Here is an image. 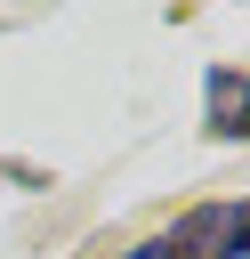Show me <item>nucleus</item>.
Instances as JSON below:
<instances>
[{
  "label": "nucleus",
  "mask_w": 250,
  "mask_h": 259,
  "mask_svg": "<svg viewBox=\"0 0 250 259\" xmlns=\"http://www.w3.org/2000/svg\"><path fill=\"white\" fill-rule=\"evenodd\" d=\"M185 251L194 259H234L242 251V202H210L185 219Z\"/></svg>",
  "instance_id": "1"
},
{
  "label": "nucleus",
  "mask_w": 250,
  "mask_h": 259,
  "mask_svg": "<svg viewBox=\"0 0 250 259\" xmlns=\"http://www.w3.org/2000/svg\"><path fill=\"white\" fill-rule=\"evenodd\" d=\"M242 105H250V97H242V73H234V65H226V73H210V130H218V138H234V130H242Z\"/></svg>",
  "instance_id": "2"
},
{
  "label": "nucleus",
  "mask_w": 250,
  "mask_h": 259,
  "mask_svg": "<svg viewBox=\"0 0 250 259\" xmlns=\"http://www.w3.org/2000/svg\"><path fill=\"white\" fill-rule=\"evenodd\" d=\"M129 259H194V251H185V243H137Z\"/></svg>",
  "instance_id": "3"
}]
</instances>
